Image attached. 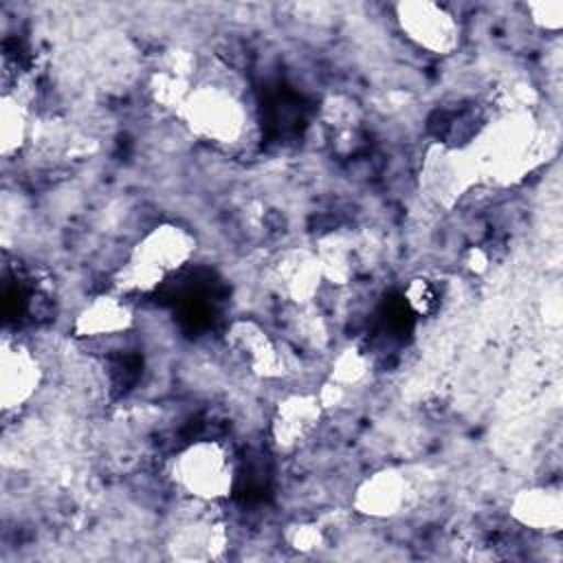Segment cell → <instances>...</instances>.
Returning <instances> with one entry per match:
<instances>
[{"instance_id":"6da1fadb","label":"cell","mask_w":563,"mask_h":563,"mask_svg":"<svg viewBox=\"0 0 563 563\" xmlns=\"http://www.w3.org/2000/svg\"><path fill=\"white\" fill-rule=\"evenodd\" d=\"M196 238L172 222L150 229L130 251L121 273L119 288L123 292H150L169 275L178 273L194 255Z\"/></svg>"},{"instance_id":"7a4b0ae2","label":"cell","mask_w":563,"mask_h":563,"mask_svg":"<svg viewBox=\"0 0 563 563\" xmlns=\"http://www.w3.org/2000/svg\"><path fill=\"white\" fill-rule=\"evenodd\" d=\"M178 114L194 136L222 147L240 143L249 123L240 97L220 84L194 86Z\"/></svg>"},{"instance_id":"3957f363","label":"cell","mask_w":563,"mask_h":563,"mask_svg":"<svg viewBox=\"0 0 563 563\" xmlns=\"http://www.w3.org/2000/svg\"><path fill=\"white\" fill-rule=\"evenodd\" d=\"M169 475L176 488L191 499L220 501L233 490L235 464L222 442L198 440L174 455Z\"/></svg>"},{"instance_id":"277c9868","label":"cell","mask_w":563,"mask_h":563,"mask_svg":"<svg viewBox=\"0 0 563 563\" xmlns=\"http://www.w3.org/2000/svg\"><path fill=\"white\" fill-rule=\"evenodd\" d=\"M534 130L526 114H512L497 121L482 139L479 154H475L482 167H490L495 176L510 178L528 167L532 152Z\"/></svg>"},{"instance_id":"5b68a950","label":"cell","mask_w":563,"mask_h":563,"mask_svg":"<svg viewBox=\"0 0 563 563\" xmlns=\"http://www.w3.org/2000/svg\"><path fill=\"white\" fill-rule=\"evenodd\" d=\"M396 22L407 40L416 46L446 55L455 51L460 42V26L453 13L438 2L429 0H407L396 4Z\"/></svg>"},{"instance_id":"8992f818","label":"cell","mask_w":563,"mask_h":563,"mask_svg":"<svg viewBox=\"0 0 563 563\" xmlns=\"http://www.w3.org/2000/svg\"><path fill=\"white\" fill-rule=\"evenodd\" d=\"M42 383V365L33 350L20 341H2L0 352V405L2 411L22 409Z\"/></svg>"},{"instance_id":"52a82bcc","label":"cell","mask_w":563,"mask_h":563,"mask_svg":"<svg viewBox=\"0 0 563 563\" xmlns=\"http://www.w3.org/2000/svg\"><path fill=\"white\" fill-rule=\"evenodd\" d=\"M323 416V405L317 394H290L286 396L273 413L271 435L273 442L284 449H297L303 444L314 429L319 427Z\"/></svg>"},{"instance_id":"ba28073f","label":"cell","mask_w":563,"mask_h":563,"mask_svg":"<svg viewBox=\"0 0 563 563\" xmlns=\"http://www.w3.org/2000/svg\"><path fill=\"white\" fill-rule=\"evenodd\" d=\"M409 497V484L400 471L383 468L365 477L354 493V508L367 517L385 519L402 510Z\"/></svg>"},{"instance_id":"9c48e42d","label":"cell","mask_w":563,"mask_h":563,"mask_svg":"<svg viewBox=\"0 0 563 563\" xmlns=\"http://www.w3.org/2000/svg\"><path fill=\"white\" fill-rule=\"evenodd\" d=\"M227 343L235 356L257 376H279L284 361L275 341L253 321H238L227 332Z\"/></svg>"},{"instance_id":"30bf717a","label":"cell","mask_w":563,"mask_h":563,"mask_svg":"<svg viewBox=\"0 0 563 563\" xmlns=\"http://www.w3.org/2000/svg\"><path fill=\"white\" fill-rule=\"evenodd\" d=\"M323 279V271L317 257L306 251H292L282 255V260L273 266V284L277 290L299 306L308 303Z\"/></svg>"},{"instance_id":"8fae6325","label":"cell","mask_w":563,"mask_h":563,"mask_svg":"<svg viewBox=\"0 0 563 563\" xmlns=\"http://www.w3.org/2000/svg\"><path fill=\"white\" fill-rule=\"evenodd\" d=\"M510 515L526 528L537 532H559L563 526V497L559 488L532 486L515 495Z\"/></svg>"},{"instance_id":"7c38bea8","label":"cell","mask_w":563,"mask_h":563,"mask_svg":"<svg viewBox=\"0 0 563 563\" xmlns=\"http://www.w3.org/2000/svg\"><path fill=\"white\" fill-rule=\"evenodd\" d=\"M132 325V308L119 295H101L86 303L75 317L77 336L101 339L125 332Z\"/></svg>"},{"instance_id":"4fadbf2b","label":"cell","mask_w":563,"mask_h":563,"mask_svg":"<svg viewBox=\"0 0 563 563\" xmlns=\"http://www.w3.org/2000/svg\"><path fill=\"white\" fill-rule=\"evenodd\" d=\"M224 543L227 534L220 523H191L176 532L172 548L178 559H216Z\"/></svg>"},{"instance_id":"5bb4252c","label":"cell","mask_w":563,"mask_h":563,"mask_svg":"<svg viewBox=\"0 0 563 563\" xmlns=\"http://www.w3.org/2000/svg\"><path fill=\"white\" fill-rule=\"evenodd\" d=\"M29 136V110L18 95L4 92L0 101V152L13 156Z\"/></svg>"},{"instance_id":"9a60e30c","label":"cell","mask_w":563,"mask_h":563,"mask_svg":"<svg viewBox=\"0 0 563 563\" xmlns=\"http://www.w3.org/2000/svg\"><path fill=\"white\" fill-rule=\"evenodd\" d=\"M365 374H367V358L363 356V352H358L354 347H347V350L339 352L336 358L332 361L330 383L345 389L350 385L361 383Z\"/></svg>"},{"instance_id":"2e32d148","label":"cell","mask_w":563,"mask_h":563,"mask_svg":"<svg viewBox=\"0 0 563 563\" xmlns=\"http://www.w3.org/2000/svg\"><path fill=\"white\" fill-rule=\"evenodd\" d=\"M528 13H530V20L543 31H559L563 26V2L561 0L530 2Z\"/></svg>"},{"instance_id":"e0dca14e","label":"cell","mask_w":563,"mask_h":563,"mask_svg":"<svg viewBox=\"0 0 563 563\" xmlns=\"http://www.w3.org/2000/svg\"><path fill=\"white\" fill-rule=\"evenodd\" d=\"M407 301H409L411 310H416L420 314H427L438 303V292L427 279H413L407 286Z\"/></svg>"},{"instance_id":"ac0fdd59","label":"cell","mask_w":563,"mask_h":563,"mask_svg":"<svg viewBox=\"0 0 563 563\" xmlns=\"http://www.w3.org/2000/svg\"><path fill=\"white\" fill-rule=\"evenodd\" d=\"M319 541H321V534L314 526H299L290 537V543L297 550H312L314 545H319Z\"/></svg>"}]
</instances>
